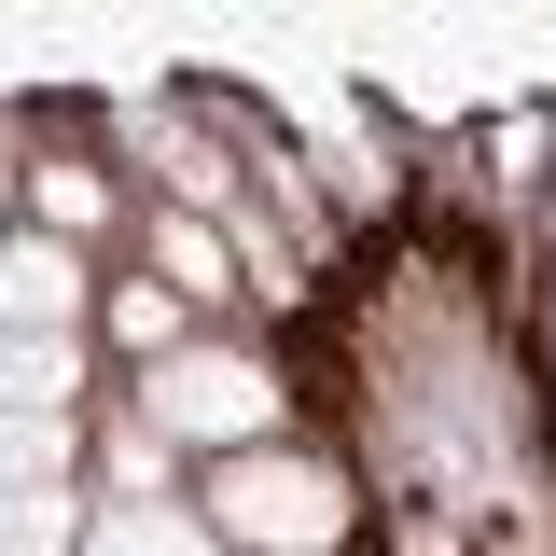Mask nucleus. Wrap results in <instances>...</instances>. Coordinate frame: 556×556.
Wrapping results in <instances>:
<instances>
[{"label":"nucleus","instance_id":"nucleus-4","mask_svg":"<svg viewBox=\"0 0 556 556\" xmlns=\"http://www.w3.org/2000/svg\"><path fill=\"white\" fill-rule=\"evenodd\" d=\"M70 390H84L70 334H0V417H70Z\"/></svg>","mask_w":556,"mask_h":556},{"label":"nucleus","instance_id":"nucleus-10","mask_svg":"<svg viewBox=\"0 0 556 556\" xmlns=\"http://www.w3.org/2000/svg\"><path fill=\"white\" fill-rule=\"evenodd\" d=\"M98 167H42V237H98Z\"/></svg>","mask_w":556,"mask_h":556},{"label":"nucleus","instance_id":"nucleus-9","mask_svg":"<svg viewBox=\"0 0 556 556\" xmlns=\"http://www.w3.org/2000/svg\"><path fill=\"white\" fill-rule=\"evenodd\" d=\"M112 334L167 362V348H181V292H153V278H139V292H112Z\"/></svg>","mask_w":556,"mask_h":556},{"label":"nucleus","instance_id":"nucleus-8","mask_svg":"<svg viewBox=\"0 0 556 556\" xmlns=\"http://www.w3.org/2000/svg\"><path fill=\"white\" fill-rule=\"evenodd\" d=\"M153 278L167 292H223V237L208 223H153Z\"/></svg>","mask_w":556,"mask_h":556},{"label":"nucleus","instance_id":"nucleus-1","mask_svg":"<svg viewBox=\"0 0 556 556\" xmlns=\"http://www.w3.org/2000/svg\"><path fill=\"white\" fill-rule=\"evenodd\" d=\"M208 543L223 556H334L348 543V473L306 459V445L208 459Z\"/></svg>","mask_w":556,"mask_h":556},{"label":"nucleus","instance_id":"nucleus-5","mask_svg":"<svg viewBox=\"0 0 556 556\" xmlns=\"http://www.w3.org/2000/svg\"><path fill=\"white\" fill-rule=\"evenodd\" d=\"M0 556H84L70 486H0Z\"/></svg>","mask_w":556,"mask_h":556},{"label":"nucleus","instance_id":"nucleus-3","mask_svg":"<svg viewBox=\"0 0 556 556\" xmlns=\"http://www.w3.org/2000/svg\"><path fill=\"white\" fill-rule=\"evenodd\" d=\"M84 320V251L70 237H0V334H70Z\"/></svg>","mask_w":556,"mask_h":556},{"label":"nucleus","instance_id":"nucleus-6","mask_svg":"<svg viewBox=\"0 0 556 556\" xmlns=\"http://www.w3.org/2000/svg\"><path fill=\"white\" fill-rule=\"evenodd\" d=\"M0 486H70V417H0Z\"/></svg>","mask_w":556,"mask_h":556},{"label":"nucleus","instance_id":"nucleus-7","mask_svg":"<svg viewBox=\"0 0 556 556\" xmlns=\"http://www.w3.org/2000/svg\"><path fill=\"white\" fill-rule=\"evenodd\" d=\"M84 556H223L208 529H181V515H98L84 529Z\"/></svg>","mask_w":556,"mask_h":556},{"label":"nucleus","instance_id":"nucleus-2","mask_svg":"<svg viewBox=\"0 0 556 556\" xmlns=\"http://www.w3.org/2000/svg\"><path fill=\"white\" fill-rule=\"evenodd\" d=\"M139 431L195 445V459H251V445H278V376L251 348H167L139 376Z\"/></svg>","mask_w":556,"mask_h":556}]
</instances>
